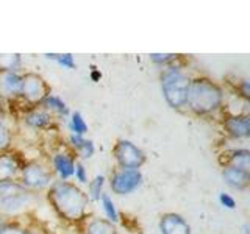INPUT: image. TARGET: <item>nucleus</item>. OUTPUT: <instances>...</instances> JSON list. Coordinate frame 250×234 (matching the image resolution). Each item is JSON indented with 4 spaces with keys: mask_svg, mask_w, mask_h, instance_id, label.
Segmentation results:
<instances>
[{
    "mask_svg": "<svg viewBox=\"0 0 250 234\" xmlns=\"http://www.w3.org/2000/svg\"><path fill=\"white\" fill-rule=\"evenodd\" d=\"M23 161L25 158L14 150L0 153V183L18 181Z\"/></svg>",
    "mask_w": 250,
    "mask_h": 234,
    "instance_id": "nucleus-11",
    "label": "nucleus"
},
{
    "mask_svg": "<svg viewBox=\"0 0 250 234\" xmlns=\"http://www.w3.org/2000/svg\"><path fill=\"white\" fill-rule=\"evenodd\" d=\"M6 220H5V218H2V217H0V228H2V226H3V223H5Z\"/></svg>",
    "mask_w": 250,
    "mask_h": 234,
    "instance_id": "nucleus-34",
    "label": "nucleus"
},
{
    "mask_svg": "<svg viewBox=\"0 0 250 234\" xmlns=\"http://www.w3.org/2000/svg\"><path fill=\"white\" fill-rule=\"evenodd\" d=\"M44 57L50 61H55L60 67L66 70H74L77 67V62L72 53H45Z\"/></svg>",
    "mask_w": 250,
    "mask_h": 234,
    "instance_id": "nucleus-24",
    "label": "nucleus"
},
{
    "mask_svg": "<svg viewBox=\"0 0 250 234\" xmlns=\"http://www.w3.org/2000/svg\"><path fill=\"white\" fill-rule=\"evenodd\" d=\"M105 183H106V178L104 175H97L96 178H92L91 181H88V192H86V195H88L89 201L96 203L100 200V197L105 192Z\"/></svg>",
    "mask_w": 250,
    "mask_h": 234,
    "instance_id": "nucleus-23",
    "label": "nucleus"
},
{
    "mask_svg": "<svg viewBox=\"0 0 250 234\" xmlns=\"http://www.w3.org/2000/svg\"><path fill=\"white\" fill-rule=\"evenodd\" d=\"M148 58L156 66H161L163 69L167 67L170 64H174V62L182 59V55H177V53H150L148 55Z\"/></svg>",
    "mask_w": 250,
    "mask_h": 234,
    "instance_id": "nucleus-25",
    "label": "nucleus"
},
{
    "mask_svg": "<svg viewBox=\"0 0 250 234\" xmlns=\"http://www.w3.org/2000/svg\"><path fill=\"white\" fill-rule=\"evenodd\" d=\"M21 80H22V74L0 72V103L2 101L11 103V101L19 100Z\"/></svg>",
    "mask_w": 250,
    "mask_h": 234,
    "instance_id": "nucleus-13",
    "label": "nucleus"
},
{
    "mask_svg": "<svg viewBox=\"0 0 250 234\" xmlns=\"http://www.w3.org/2000/svg\"><path fill=\"white\" fill-rule=\"evenodd\" d=\"M22 120L25 123V127L38 131H49L55 127V117L42 109L41 106L38 108H28L22 114Z\"/></svg>",
    "mask_w": 250,
    "mask_h": 234,
    "instance_id": "nucleus-12",
    "label": "nucleus"
},
{
    "mask_svg": "<svg viewBox=\"0 0 250 234\" xmlns=\"http://www.w3.org/2000/svg\"><path fill=\"white\" fill-rule=\"evenodd\" d=\"M47 200L60 218L67 223H83L89 213V198L74 181L55 179L47 189Z\"/></svg>",
    "mask_w": 250,
    "mask_h": 234,
    "instance_id": "nucleus-1",
    "label": "nucleus"
},
{
    "mask_svg": "<svg viewBox=\"0 0 250 234\" xmlns=\"http://www.w3.org/2000/svg\"><path fill=\"white\" fill-rule=\"evenodd\" d=\"M3 117H5V108L0 103V122H3Z\"/></svg>",
    "mask_w": 250,
    "mask_h": 234,
    "instance_id": "nucleus-32",
    "label": "nucleus"
},
{
    "mask_svg": "<svg viewBox=\"0 0 250 234\" xmlns=\"http://www.w3.org/2000/svg\"><path fill=\"white\" fill-rule=\"evenodd\" d=\"M18 181L25 189L39 194L44 191L47 192V189L55 181V175L50 170L49 162L42 159H25L22 164Z\"/></svg>",
    "mask_w": 250,
    "mask_h": 234,
    "instance_id": "nucleus-5",
    "label": "nucleus"
},
{
    "mask_svg": "<svg viewBox=\"0 0 250 234\" xmlns=\"http://www.w3.org/2000/svg\"><path fill=\"white\" fill-rule=\"evenodd\" d=\"M77 158L70 150H58L52 153L49 159L50 170L53 172L55 179L60 181H70L74 178Z\"/></svg>",
    "mask_w": 250,
    "mask_h": 234,
    "instance_id": "nucleus-9",
    "label": "nucleus"
},
{
    "mask_svg": "<svg viewBox=\"0 0 250 234\" xmlns=\"http://www.w3.org/2000/svg\"><path fill=\"white\" fill-rule=\"evenodd\" d=\"M74 178H75V181H77V183H80V184H88V181H89L88 170H86L84 164H83L82 161H78V159H77V162H75Z\"/></svg>",
    "mask_w": 250,
    "mask_h": 234,
    "instance_id": "nucleus-29",
    "label": "nucleus"
},
{
    "mask_svg": "<svg viewBox=\"0 0 250 234\" xmlns=\"http://www.w3.org/2000/svg\"><path fill=\"white\" fill-rule=\"evenodd\" d=\"M144 181V175L139 169H114L108 178L109 189L113 194L124 197L138 191Z\"/></svg>",
    "mask_w": 250,
    "mask_h": 234,
    "instance_id": "nucleus-7",
    "label": "nucleus"
},
{
    "mask_svg": "<svg viewBox=\"0 0 250 234\" xmlns=\"http://www.w3.org/2000/svg\"><path fill=\"white\" fill-rule=\"evenodd\" d=\"M238 97H241L242 100H247L250 98V81L247 78H242V80H238V83L234 84V92Z\"/></svg>",
    "mask_w": 250,
    "mask_h": 234,
    "instance_id": "nucleus-28",
    "label": "nucleus"
},
{
    "mask_svg": "<svg viewBox=\"0 0 250 234\" xmlns=\"http://www.w3.org/2000/svg\"><path fill=\"white\" fill-rule=\"evenodd\" d=\"M52 94L49 83L36 72H22L19 101L28 108H38L42 100Z\"/></svg>",
    "mask_w": 250,
    "mask_h": 234,
    "instance_id": "nucleus-6",
    "label": "nucleus"
},
{
    "mask_svg": "<svg viewBox=\"0 0 250 234\" xmlns=\"http://www.w3.org/2000/svg\"><path fill=\"white\" fill-rule=\"evenodd\" d=\"M91 78H92V81H100V78H102V74L99 72V70H97L96 67H92Z\"/></svg>",
    "mask_w": 250,
    "mask_h": 234,
    "instance_id": "nucleus-31",
    "label": "nucleus"
},
{
    "mask_svg": "<svg viewBox=\"0 0 250 234\" xmlns=\"http://www.w3.org/2000/svg\"><path fill=\"white\" fill-rule=\"evenodd\" d=\"M0 234H30V230L19 220H6L0 228Z\"/></svg>",
    "mask_w": 250,
    "mask_h": 234,
    "instance_id": "nucleus-27",
    "label": "nucleus"
},
{
    "mask_svg": "<svg viewBox=\"0 0 250 234\" xmlns=\"http://www.w3.org/2000/svg\"><path fill=\"white\" fill-rule=\"evenodd\" d=\"M227 94L219 83L207 77L191 78L186 108L199 117L213 116L224 109Z\"/></svg>",
    "mask_w": 250,
    "mask_h": 234,
    "instance_id": "nucleus-2",
    "label": "nucleus"
},
{
    "mask_svg": "<svg viewBox=\"0 0 250 234\" xmlns=\"http://www.w3.org/2000/svg\"><path fill=\"white\" fill-rule=\"evenodd\" d=\"M222 130L229 137L246 140L250 136V116L249 114H225L222 117Z\"/></svg>",
    "mask_w": 250,
    "mask_h": 234,
    "instance_id": "nucleus-10",
    "label": "nucleus"
},
{
    "mask_svg": "<svg viewBox=\"0 0 250 234\" xmlns=\"http://www.w3.org/2000/svg\"><path fill=\"white\" fill-rule=\"evenodd\" d=\"M0 72L22 74V57L19 53H0Z\"/></svg>",
    "mask_w": 250,
    "mask_h": 234,
    "instance_id": "nucleus-20",
    "label": "nucleus"
},
{
    "mask_svg": "<svg viewBox=\"0 0 250 234\" xmlns=\"http://www.w3.org/2000/svg\"><path fill=\"white\" fill-rule=\"evenodd\" d=\"M117 169H141L146 164V153L128 139H119L113 147Z\"/></svg>",
    "mask_w": 250,
    "mask_h": 234,
    "instance_id": "nucleus-8",
    "label": "nucleus"
},
{
    "mask_svg": "<svg viewBox=\"0 0 250 234\" xmlns=\"http://www.w3.org/2000/svg\"><path fill=\"white\" fill-rule=\"evenodd\" d=\"M160 233L161 234H191V225L177 213H166L160 217Z\"/></svg>",
    "mask_w": 250,
    "mask_h": 234,
    "instance_id": "nucleus-14",
    "label": "nucleus"
},
{
    "mask_svg": "<svg viewBox=\"0 0 250 234\" xmlns=\"http://www.w3.org/2000/svg\"><path fill=\"white\" fill-rule=\"evenodd\" d=\"M161 81V91L166 103L177 111L186 109V98H188V89H189L191 77L183 69L180 62H174L167 67L163 69L160 75Z\"/></svg>",
    "mask_w": 250,
    "mask_h": 234,
    "instance_id": "nucleus-4",
    "label": "nucleus"
},
{
    "mask_svg": "<svg viewBox=\"0 0 250 234\" xmlns=\"http://www.w3.org/2000/svg\"><path fill=\"white\" fill-rule=\"evenodd\" d=\"M39 106L45 109V111L50 116H53L55 119H66V117L70 116V109L67 103L60 96H55V94H49Z\"/></svg>",
    "mask_w": 250,
    "mask_h": 234,
    "instance_id": "nucleus-17",
    "label": "nucleus"
},
{
    "mask_svg": "<svg viewBox=\"0 0 250 234\" xmlns=\"http://www.w3.org/2000/svg\"><path fill=\"white\" fill-rule=\"evenodd\" d=\"M84 234H117V228L105 217H92L84 220Z\"/></svg>",
    "mask_w": 250,
    "mask_h": 234,
    "instance_id": "nucleus-19",
    "label": "nucleus"
},
{
    "mask_svg": "<svg viewBox=\"0 0 250 234\" xmlns=\"http://www.w3.org/2000/svg\"><path fill=\"white\" fill-rule=\"evenodd\" d=\"M69 130L70 135L77 136H86L88 135V123L80 111H72L69 116Z\"/></svg>",
    "mask_w": 250,
    "mask_h": 234,
    "instance_id": "nucleus-22",
    "label": "nucleus"
},
{
    "mask_svg": "<svg viewBox=\"0 0 250 234\" xmlns=\"http://www.w3.org/2000/svg\"><path fill=\"white\" fill-rule=\"evenodd\" d=\"M219 203L227 208V209H234L236 208V200H234L230 194H227V192H221L219 194Z\"/></svg>",
    "mask_w": 250,
    "mask_h": 234,
    "instance_id": "nucleus-30",
    "label": "nucleus"
},
{
    "mask_svg": "<svg viewBox=\"0 0 250 234\" xmlns=\"http://www.w3.org/2000/svg\"><path fill=\"white\" fill-rule=\"evenodd\" d=\"M69 147L70 152L74 155L80 156L82 159H89L96 153V145L91 139H86V136H77V135H69Z\"/></svg>",
    "mask_w": 250,
    "mask_h": 234,
    "instance_id": "nucleus-18",
    "label": "nucleus"
},
{
    "mask_svg": "<svg viewBox=\"0 0 250 234\" xmlns=\"http://www.w3.org/2000/svg\"><path fill=\"white\" fill-rule=\"evenodd\" d=\"M100 203V206H102V211H104V214H105V218L106 220H109L111 223H119L121 220V214H119V211H117L116 208V203L113 201V197L109 194L104 192V195L100 197L99 200Z\"/></svg>",
    "mask_w": 250,
    "mask_h": 234,
    "instance_id": "nucleus-21",
    "label": "nucleus"
},
{
    "mask_svg": "<svg viewBox=\"0 0 250 234\" xmlns=\"http://www.w3.org/2000/svg\"><path fill=\"white\" fill-rule=\"evenodd\" d=\"M13 140L14 136L10 127H6L5 122H0V153L13 150Z\"/></svg>",
    "mask_w": 250,
    "mask_h": 234,
    "instance_id": "nucleus-26",
    "label": "nucleus"
},
{
    "mask_svg": "<svg viewBox=\"0 0 250 234\" xmlns=\"http://www.w3.org/2000/svg\"><path fill=\"white\" fill-rule=\"evenodd\" d=\"M222 178L225 184L234 191H246L250 186V172L234 167H222Z\"/></svg>",
    "mask_w": 250,
    "mask_h": 234,
    "instance_id": "nucleus-16",
    "label": "nucleus"
},
{
    "mask_svg": "<svg viewBox=\"0 0 250 234\" xmlns=\"http://www.w3.org/2000/svg\"><path fill=\"white\" fill-rule=\"evenodd\" d=\"M38 201L39 195L25 189L19 181L0 183V217L5 220H19Z\"/></svg>",
    "mask_w": 250,
    "mask_h": 234,
    "instance_id": "nucleus-3",
    "label": "nucleus"
},
{
    "mask_svg": "<svg viewBox=\"0 0 250 234\" xmlns=\"http://www.w3.org/2000/svg\"><path fill=\"white\" fill-rule=\"evenodd\" d=\"M242 231H244V234H250V223H244V226H242Z\"/></svg>",
    "mask_w": 250,
    "mask_h": 234,
    "instance_id": "nucleus-33",
    "label": "nucleus"
},
{
    "mask_svg": "<svg viewBox=\"0 0 250 234\" xmlns=\"http://www.w3.org/2000/svg\"><path fill=\"white\" fill-rule=\"evenodd\" d=\"M222 167H234L250 172V152L247 148H231L221 155Z\"/></svg>",
    "mask_w": 250,
    "mask_h": 234,
    "instance_id": "nucleus-15",
    "label": "nucleus"
}]
</instances>
